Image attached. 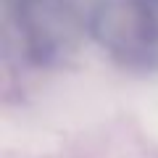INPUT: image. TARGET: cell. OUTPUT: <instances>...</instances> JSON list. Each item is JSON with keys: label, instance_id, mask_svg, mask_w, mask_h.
Instances as JSON below:
<instances>
[{"label": "cell", "instance_id": "cell-1", "mask_svg": "<svg viewBox=\"0 0 158 158\" xmlns=\"http://www.w3.org/2000/svg\"><path fill=\"white\" fill-rule=\"evenodd\" d=\"M100 48L127 69H158V11L148 0H103L90 16Z\"/></svg>", "mask_w": 158, "mask_h": 158}, {"label": "cell", "instance_id": "cell-3", "mask_svg": "<svg viewBox=\"0 0 158 158\" xmlns=\"http://www.w3.org/2000/svg\"><path fill=\"white\" fill-rule=\"evenodd\" d=\"M148 3H153V6H156V3H158V0H148Z\"/></svg>", "mask_w": 158, "mask_h": 158}, {"label": "cell", "instance_id": "cell-2", "mask_svg": "<svg viewBox=\"0 0 158 158\" xmlns=\"http://www.w3.org/2000/svg\"><path fill=\"white\" fill-rule=\"evenodd\" d=\"M16 21L29 58L58 63L74 50L79 19L66 0H16Z\"/></svg>", "mask_w": 158, "mask_h": 158}]
</instances>
